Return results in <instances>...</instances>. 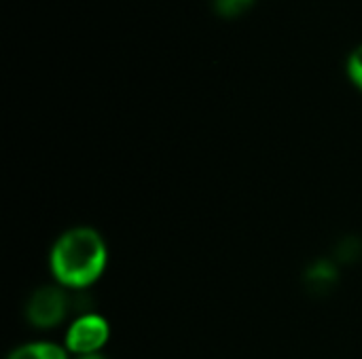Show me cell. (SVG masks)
Segmentation results:
<instances>
[{
  "instance_id": "obj_5",
  "label": "cell",
  "mask_w": 362,
  "mask_h": 359,
  "mask_svg": "<svg viewBox=\"0 0 362 359\" xmlns=\"http://www.w3.org/2000/svg\"><path fill=\"white\" fill-rule=\"evenodd\" d=\"M305 281H308L314 290H329V288L337 281V273H335V269H333L329 262H318V264H314V267L308 271Z\"/></svg>"
},
{
  "instance_id": "obj_7",
  "label": "cell",
  "mask_w": 362,
  "mask_h": 359,
  "mask_svg": "<svg viewBox=\"0 0 362 359\" xmlns=\"http://www.w3.org/2000/svg\"><path fill=\"white\" fill-rule=\"evenodd\" d=\"M255 0H214V8L223 17H238L250 8Z\"/></svg>"
},
{
  "instance_id": "obj_2",
  "label": "cell",
  "mask_w": 362,
  "mask_h": 359,
  "mask_svg": "<svg viewBox=\"0 0 362 359\" xmlns=\"http://www.w3.org/2000/svg\"><path fill=\"white\" fill-rule=\"evenodd\" d=\"M74 294L57 284L36 288L25 303V320L38 330H51L66 322L72 313Z\"/></svg>"
},
{
  "instance_id": "obj_3",
  "label": "cell",
  "mask_w": 362,
  "mask_h": 359,
  "mask_svg": "<svg viewBox=\"0 0 362 359\" xmlns=\"http://www.w3.org/2000/svg\"><path fill=\"white\" fill-rule=\"evenodd\" d=\"M110 341V324L104 315L89 311L72 317L64 334V347L72 358L102 353Z\"/></svg>"
},
{
  "instance_id": "obj_6",
  "label": "cell",
  "mask_w": 362,
  "mask_h": 359,
  "mask_svg": "<svg viewBox=\"0 0 362 359\" xmlns=\"http://www.w3.org/2000/svg\"><path fill=\"white\" fill-rule=\"evenodd\" d=\"M346 74H348V80L362 93V42L350 51L346 59Z\"/></svg>"
},
{
  "instance_id": "obj_8",
  "label": "cell",
  "mask_w": 362,
  "mask_h": 359,
  "mask_svg": "<svg viewBox=\"0 0 362 359\" xmlns=\"http://www.w3.org/2000/svg\"><path fill=\"white\" fill-rule=\"evenodd\" d=\"M74 359H108L104 353H95V355H85V358H74Z\"/></svg>"
},
{
  "instance_id": "obj_4",
  "label": "cell",
  "mask_w": 362,
  "mask_h": 359,
  "mask_svg": "<svg viewBox=\"0 0 362 359\" xmlns=\"http://www.w3.org/2000/svg\"><path fill=\"white\" fill-rule=\"evenodd\" d=\"M6 359H72L68 349L57 343H47V341H34L15 347Z\"/></svg>"
},
{
  "instance_id": "obj_1",
  "label": "cell",
  "mask_w": 362,
  "mask_h": 359,
  "mask_svg": "<svg viewBox=\"0 0 362 359\" xmlns=\"http://www.w3.org/2000/svg\"><path fill=\"white\" fill-rule=\"evenodd\" d=\"M108 267L106 239L91 226H72L64 231L51 245L49 271L57 286L85 292Z\"/></svg>"
}]
</instances>
